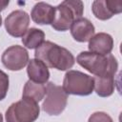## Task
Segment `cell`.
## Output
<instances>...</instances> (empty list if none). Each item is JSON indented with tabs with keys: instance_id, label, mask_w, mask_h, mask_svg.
Instances as JSON below:
<instances>
[{
	"instance_id": "cell-14",
	"label": "cell",
	"mask_w": 122,
	"mask_h": 122,
	"mask_svg": "<svg viewBox=\"0 0 122 122\" xmlns=\"http://www.w3.org/2000/svg\"><path fill=\"white\" fill-rule=\"evenodd\" d=\"M93 89L97 95L101 97L111 96L115 89L114 76H94Z\"/></svg>"
},
{
	"instance_id": "cell-2",
	"label": "cell",
	"mask_w": 122,
	"mask_h": 122,
	"mask_svg": "<svg viewBox=\"0 0 122 122\" xmlns=\"http://www.w3.org/2000/svg\"><path fill=\"white\" fill-rule=\"evenodd\" d=\"M76 62L95 76H114L118 62L112 54L101 55L91 51H82L76 57Z\"/></svg>"
},
{
	"instance_id": "cell-18",
	"label": "cell",
	"mask_w": 122,
	"mask_h": 122,
	"mask_svg": "<svg viewBox=\"0 0 122 122\" xmlns=\"http://www.w3.org/2000/svg\"><path fill=\"white\" fill-rule=\"evenodd\" d=\"M9 76L6 72L0 70V101L3 100L9 90Z\"/></svg>"
},
{
	"instance_id": "cell-9",
	"label": "cell",
	"mask_w": 122,
	"mask_h": 122,
	"mask_svg": "<svg viewBox=\"0 0 122 122\" xmlns=\"http://www.w3.org/2000/svg\"><path fill=\"white\" fill-rule=\"evenodd\" d=\"M54 8L55 11L53 20L51 24V27L57 31H66L71 29L73 21L76 20V17L71 8L67 6L64 1Z\"/></svg>"
},
{
	"instance_id": "cell-10",
	"label": "cell",
	"mask_w": 122,
	"mask_h": 122,
	"mask_svg": "<svg viewBox=\"0 0 122 122\" xmlns=\"http://www.w3.org/2000/svg\"><path fill=\"white\" fill-rule=\"evenodd\" d=\"M94 26L92 23L84 17H80L73 21L71 27V33L73 39L77 42H88L94 35Z\"/></svg>"
},
{
	"instance_id": "cell-21",
	"label": "cell",
	"mask_w": 122,
	"mask_h": 122,
	"mask_svg": "<svg viewBox=\"0 0 122 122\" xmlns=\"http://www.w3.org/2000/svg\"><path fill=\"white\" fill-rule=\"evenodd\" d=\"M0 122H3V116L1 114V112H0Z\"/></svg>"
},
{
	"instance_id": "cell-13",
	"label": "cell",
	"mask_w": 122,
	"mask_h": 122,
	"mask_svg": "<svg viewBox=\"0 0 122 122\" xmlns=\"http://www.w3.org/2000/svg\"><path fill=\"white\" fill-rule=\"evenodd\" d=\"M27 73L30 81L39 84H45L50 78V71L48 67L40 60L33 58L29 60L27 67Z\"/></svg>"
},
{
	"instance_id": "cell-7",
	"label": "cell",
	"mask_w": 122,
	"mask_h": 122,
	"mask_svg": "<svg viewBox=\"0 0 122 122\" xmlns=\"http://www.w3.org/2000/svg\"><path fill=\"white\" fill-rule=\"evenodd\" d=\"M29 24L30 15L22 10L11 11L5 19L6 30L13 37H22L28 30Z\"/></svg>"
},
{
	"instance_id": "cell-16",
	"label": "cell",
	"mask_w": 122,
	"mask_h": 122,
	"mask_svg": "<svg viewBox=\"0 0 122 122\" xmlns=\"http://www.w3.org/2000/svg\"><path fill=\"white\" fill-rule=\"evenodd\" d=\"M45 40V33L42 30L36 28L29 29L26 33L22 36V43L28 49H37L44 43Z\"/></svg>"
},
{
	"instance_id": "cell-5",
	"label": "cell",
	"mask_w": 122,
	"mask_h": 122,
	"mask_svg": "<svg viewBox=\"0 0 122 122\" xmlns=\"http://www.w3.org/2000/svg\"><path fill=\"white\" fill-rule=\"evenodd\" d=\"M46 87L47 92L42 104V110L50 115H58L67 106L68 94L61 86H57L52 82H49Z\"/></svg>"
},
{
	"instance_id": "cell-11",
	"label": "cell",
	"mask_w": 122,
	"mask_h": 122,
	"mask_svg": "<svg viewBox=\"0 0 122 122\" xmlns=\"http://www.w3.org/2000/svg\"><path fill=\"white\" fill-rule=\"evenodd\" d=\"M88 47L91 52L107 55L113 49V39L109 33L99 32L90 39Z\"/></svg>"
},
{
	"instance_id": "cell-3",
	"label": "cell",
	"mask_w": 122,
	"mask_h": 122,
	"mask_svg": "<svg viewBox=\"0 0 122 122\" xmlns=\"http://www.w3.org/2000/svg\"><path fill=\"white\" fill-rule=\"evenodd\" d=\"M40 112L37 102L22 97L21 100L12 103L6 112L7 122H34Z\"/></svg>"
},
{
	"instance_id": "cell-20",
	"label": "cell",
	"mask_w": 122,
	"mask_h": 122,
	"mask_svg": "<svg viewBox=\"0 0 122 122\" xmlns=\"http://www.w3.org/2000/svg\"><path fill=\"white\" fill-rule=\"evenodd\" d=\"M9 4H10L9 0H0V11L4 10Z\"/></svg>"
},
{
	"instance_id": "cell-19",
	"label": "cell",
	"mask_w": 122,
	"mask_h": 122,
	"mask_svg": "<svg viewBox=\"0 0 122 122\" xmlns=\"http://www.w3.org/2000/svg\"><path fill=\"white\" fill-rule=\"evenodd\" d=\"M88 122H113L112 118L104 112H95L90 117Z\"/></svg>"
},
{
	"instance_id": "cell-1",
	"label": "cell",
	"mask_w": 122,
	"mask_h": 122,
	"mask_svg": "<svg viewBox=\"0 0 122 122\" xmlns=\"http://www.w3.org/2000/svg\"><path fill=\"white\" fill-rule=\"evenodd\" d=\"M36 59L42 61L48 68H53L58 71H67L71 69L75 63L72 53L55 43L44 41L34 52Z\"/></svg>"
},
{
	"instance_id": "cell-4",
	"label": "cell",
	"mask_w": 122,
	"mask_h": 122,
	"mask_svg": "<svg viewBox=\"0 0 122 122\" xmlns=\"http://www.w3.org/2000/svg\"><path fill=\"white\" fill-rule=\"evenodd\" d=\"M62 88L67 94L87 96L93 91V78L82 71L70 70L65 74Z\"/></svg>"
},
{
	"instance_id": "cell-17",
	"label": "cell",
	"mask_w": 122,
	"mask_h": 122,
	"mask_svg": "<svg viewBox=\"0 0 122 122\" xmlns=\"http://www.w3.org/2000/svg\"><path fill=\"white\" fill-rule=\"evenodd\" d=\"M64 2L73 11L76 19L82 17L83 11H84V4H83L82 1H79V0H65Z\"/></svg>"
},
{
	"instance_id": "cell-12",
	"label": "cell",
	"mask_w": 122,
	"mask_h": 122,
	"mask_svg": "<svg viewBox=\"0 0 122 122\" xmlns=\"http://www.w3.org/2000/svg\"><path fill=\"white\" fill-rule=\"evenodd\" d=\"M55 8L45 2L36 3L30 12L32 21L38 25H50L54 17Z\"/></svg>"
},
{
	"instance_id": "cell-6",
	"label": "cell",
	"mask_w": 122,
	"mask_h": 122,
	"mask_svg": "<svg viewBox=\"0 0 122 122\" xmlns=\"http://www.w3.org/2000/svg\"><path fill=\"white\" fill-rule=\"evenodd\" d=\"M1 61L8 70L20 71L29 63V52L22 46H10L3 52Z\"/></svg>"
},
{
	"instance_id": "cell-22",
	"label": "cell",
	"mask_w": 122,
	"mask_h": 122,
	"mask_svg": "<svg viewBox=\"0 0 122 122\" xmlns=\"http://www.w3.org/2000/svg\"><path fill=\"white\" fill-rule=\"evenodd\" d=\"M1 25H2V17L0 15V27H1Z\"/></svg>"
},
{
	"instance_id": "cell-8",
	"label": "cell",
	"mask_w": 122,
	"mask_h": 122,
	"mask_svg": "<svg viewBox=\"0 0 122 122\" xmlns=\"http://www.w3.org/2000/svg\"><path fill=\"white\" fill-rule=\"evenodd\" d=\"M92 10L93 15L99 20H108L114 14L122 11V1L95 0L92 2Z\"/></svg>"
},
{
	"instance_id": "cell-15",
	"label": "cell",
	"mask_w": 122,
	"mask_h": 122,
	"mask_svg": "<svg viewBox=\"0 0 122 122\" xmlns=\"http://www.w3.org/2000/svg\"><path fill=\"white\" fill-rule=\"evenodd\" d=\"M46 92H47V87L45 84H39L29 80L26 82L24 86L22 97L31 99L38 103L45 97Z\"/></svg>"
}]
</instances>
